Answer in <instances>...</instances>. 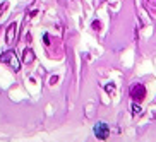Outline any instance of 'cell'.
Returning a JSON list of instances; mask_svg holds the SVG:
<instances>
[{
    "label": "cell",
    "instance_id": "1",
    "mask_svg": "<svg viewBox=\"0 0 156 142\" xmlns=\"http://www.w3.org/2000/svg\"><path fill=\"white\" fill-rule=\"evenodd\" d=\"M0 62H2V64H7L10 69H14V72H17V70L21 69V62L17 60L14 51H5L4 55H0Z\"/></svg>",
    "mask_w": 156,
    "mask_h": 142
},
{
    "label": "cell",
    "instance_id": "2",
    "mask_svg": "<svg viewBox=\"0 0 156 142\" xmlns=\"http://www.w3.org/2000/svg\"><path fill=\"white\" fill-rule=\"evenodd\" d=\"M130 96H132L134 101H142L146 98V87L142 86V84H134L130 87Z\"/></svg>",
    "mask_w": 156,
    "mask_h": 142
},
{
    "label": "cell",
    "instance_id": "3",
    "mask_svg": "<svg viewBox=\"0 0 156 142\" xmlns=\"http://www.w3.org/2000/svg\"><path fill=\"white\" fill-rule=\"evenodd\" d=\"M108 132H110V128H108V125H106L105 122H100V123H96V127H94V135H96L100 140H105V139L108 137Z\"/></svg>",
    "mask_w": 156,
    "mask_h": 142
},
{
    "label": "cell",
    "instance_id": "4",
    "mask_svg": "<svg viewBox=\"0 0 156 142\" xmlns=\"http://www.w3.org/2000/svg\"><path fill=\"white\" fill-rule=\"evenodd\" d=\"M16 36H17V24H16V23H10L9 26H7L5 40H7V43H9V45H12V43L16 41Z\"/></svg>",
    "mask_w": 156,
    "mask_h": 142
},
{
    "label": "cell",
    "instance_id": "5",
    "mask_svg": "<svg viewBox=\"0 0 156 142\" xmlns=\"http://www.w3.org/2000/svg\"><path fill=\"white\" fill-rule=\"evenodd\" d=\"M23 62L24 64H33V62H34V51H33L31 48H26V50L23 51Z\"/></svg>",
    "mask_w": 156,
    "mask_h": 142
},
{
    "label": "cell",
    "instance_id": "6",
    "mask_svg": "<svg viewBox=\"0 0 156 142\" xmlns=\"http://www.w3.org/2000/svg\"><path fill=\"white\" fill-rule=\"evenodd\" d=\"M105 91L108 92V94H110V96H112V94H115V84H113V82L106 84V86H105Z\"/></svg>",
    "mask_w": 156,
    "mask_h": 142
},
{
    "label": "cell",
    "instance_id": "7",
    "mask_svg": "<svg viewBox=\"0 0 156 142\" xmlns=\"http://www.w3.org/2000/svg\"><path fill=\"white\" fill-rule=\"evenodd\" d=\"M130 108H132V115H141V106H136V105H132L130 106Z\"/></svg>",
    "mask_w": 156,
    "mask_h": 142
},
{
    "label": "cell",
    "instance_id": "8",
    "mask_svg": "<svg viewBox=\"0 0 156 142\" xmlns=\"http://www.w3.org/2000/svg\"><path fill=\"white\" fill-rule=\"evenodd\" d=\"M7 7H9V4H7V2H4V4L0 5V16L4 14V10H5V9H7Z\"/></svg>",
    "mask_w": 156,
    "mask_h": 142
},
{
    "label": "cell",
    "instance_id": "9",
    "mask_svg": "<svg viewBox=\"0 0 156 142\" xmlns=\"http://www.w3.org/2000/svg\"><path fill=\"white\" fill-rule=\"evenodd\" d=\"M93 29H96V31H98V29H101V23H100V21H94V23H93Z\"/></svg>",
    "mask_w": 156,
    "mask_h": 142
},
{
    "label": "cell",
    "instance_id": "10",
    "mask_svg": "<svg viewBox=\"0 0 156 142\" xmlns=\"http://www.w3.org/2000/svg\"><path fill=\"white\" fill-rule=\"evenodd\" d=\"M57 81H58V77H57V75H53V77H51V79H50V84H55V82H57Z\"/></svg>",
    "mask_w": 156,
    "mask_h": 142
},
{
    "label": "cell",
    "instance_id": "11",
    "mask_svg": "<svg viewBox=\"0 0 156 142\" xmlns=\"http://www.w3.org/2000/svg\"><path fill=\"white\" fill-rule=\"evenodd\" d=\"M48 40H50V36H48V34H45V45H50V41H48Z\"/></svg>",
    "mask_w": 156,
    "mask_h": 142
}]
</instances>
